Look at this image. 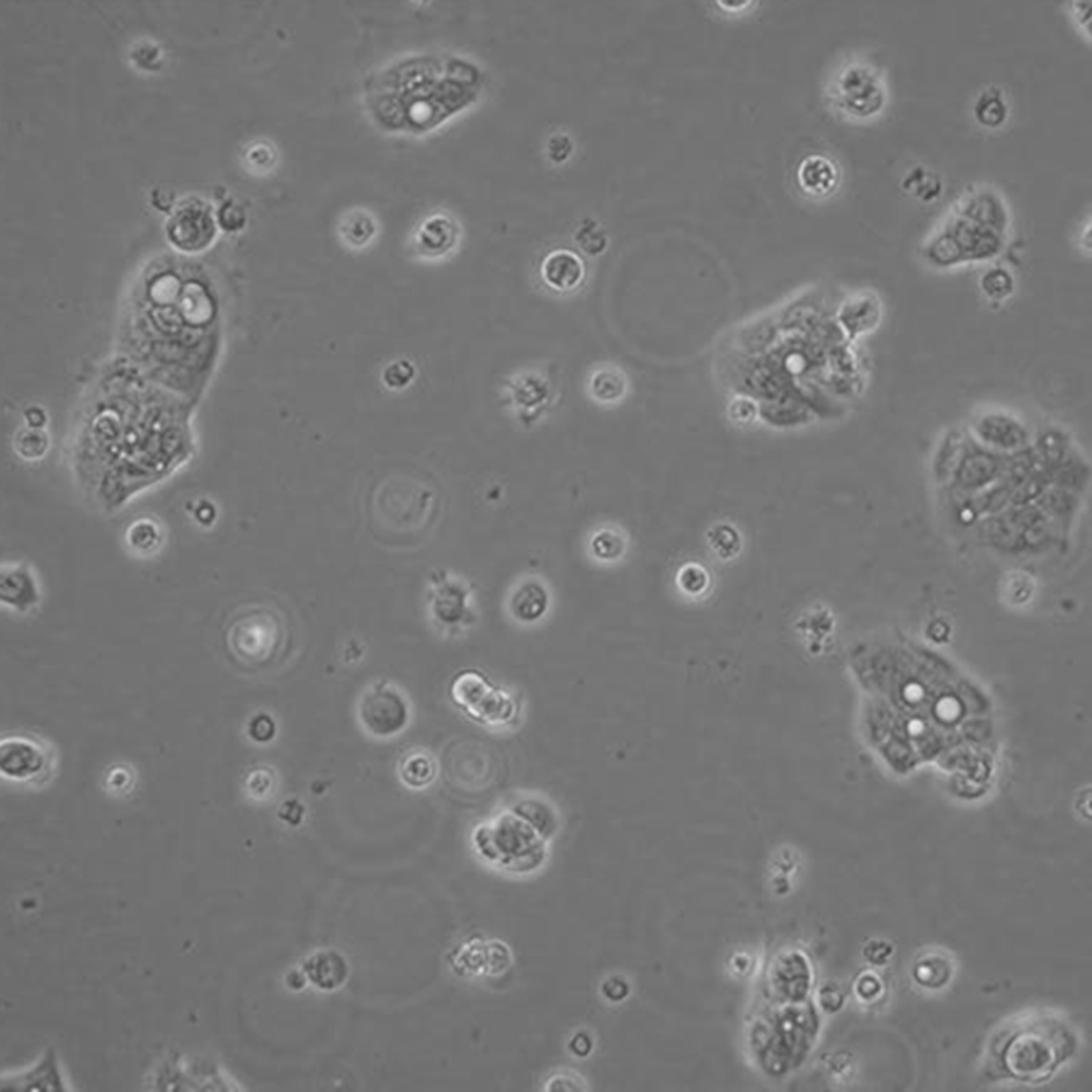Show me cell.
<instances>
[{
  "label": "cell",
  "mask_w": 1092,
  "mask_h": 1092,
  "mask_svg": "<svg viewBox=\"0 0 1092 1092\" xmlns=\"http://www.w3.org/2000/svg\"><path fill=\"white\" fill-rule=\"evenodd\" d=\"M562 818L555 803L533 791L515 794L475 824L474 853L489 866L509 874H527L545 866Z\"/></svg>",
  "instance_id": "6da1fadb"
},
{
  "label": "cell",
  "mask_w": 1092,
  "mask_h": 1092,
  "mask_svg": "<svg viewBox=\"0 0 1092 1092\" xmlns=\"http://www.w3.org/2000/svg\"><path fill=\"white\" fill-rule=\"evenodd\" d=\"M820 91L827 111L849 124L875 120L886 105L881 71L859 56H846L835 63L824 76Z\"/></svg>",
  "instance_id": "7a4b0ae2"
},
{
  "label": "cell",
  "mask_w": 1092,
  "mask_h": 1092,
  "mask_svg": "<svg viewBox=\"0 0 1092 1092\" xmlns=\"http://www.w3.org/2000/svg\"><path fill=\"white\" fill-rule=\"evenodd\" d=\"M227 654L249 672L275 668L287 655L290 634L273 610L253 608L233 618L224 634Z\"/></svg>",
  "instance_id": "3957f363"
},
{
  "label": "cell",
  "mask_w": 1092,
  "mask_h": 1092,
  "mask_svg": "<svg viewBox=\"0 0 1092 1092\" xmlns=\"http://www.w3.org/2000/svg\"><path fill=\"white\" fill-rule=\"evenodd\" d=\"M450 698L476 724L493 732L514 730L523 720L522 698L509 687L497 685L478 669L459 672L451 680Z\"/></svg>",
  "instance_id": "277c9868"
},
{
  "label": "cell",
  "mask_w": 1092,
  "mask_h": 1092,
  "mask_svg": "<svg viewBox=\"0 0 1092 1092\" xmlns=\"http://www.w3.org/2000/svg\"><path fill=\"white\" fill-rule=\"evenodd\" d=\"M60 755L56 746L35 733H7L0 739V776L27 791L47 789L56 779Z\"/></svg>",
  "instance_id": "5b68a950"
},
{
  "label": "cell",
  "mask_w": 1092,
  "mask_h": 1092,
  "mask_svg": "<svg viewBox=\"0 0 1092 1092\" xmlns=\"http://www.w3.org/2000/svg\"><path fill=\"white\" fill-rule=\"evenodd\" d=\"M1069 1047L1071 1041L1064 1030L1054 1025H1032L1010 1041L1004 1060L1017 1079L1039 1082L1054 1072L1069 1054Z\"/></svg>",
  "instance_id": "8992f818"
},
{
  "label": "cell",
  "mask_w": 1092,
  "mask_h": 1092,
  "mask_svg": "<svg viewBox=\"0 0 1092 1092\" xmlns=\"http://www.w3.org/2000/svg\"><path fill=\"white\" fill-rule=\"evenodd\" d=\"M358 719L369 735L388 738L406 729L410 719L409 702L397 688L378 683L366 691L358 702Z\"/></svg>",
  "instance_id": "52a82bcc"
},
{
  "label": "cell",
  "mask_w": 1092,
  "mask_h": 1092,
  "mask_svg": "<svg viewBox=\"0 0 1092 1092\" xmlns=\"http://www.w3.org/2000/svg\"><path fill=\"white\" fill-rule=\"evenodd\" d=\"M166 233L171 243L181 251L201 252L216 238V220L208 204L192 200L176 209L168 220Z\"/></svg>",
  "instance_id": "ba28073f"
},
{
  "label": "cell",
  "mask_w": 1092,
  "mask_h": 1092,
  "mask_svg": "<svg viewBox=\"0 0 1092 1092\" xmlns=\"http://www.w3.org/2000/svg\"><path fill=\"white\" fill-rule=\"evenodd\" d=\"M505 400L518 416L532 419L541 415L553 402L551 380L536 370L526 371L510 377L505 387Z\"/></svg>",
  "instance_id": "9c48e42d"
},
{
  "label": "cell",
  "mask_w": 1092,
  "mask_h": 1092,
  "mask_svg": "<svg viewBox=\"0 0 1092 1092\" xmlns=\"http://www.w3.org/2000/svg\"><path fill=\"white\" fill-rule=\"evenodd\" d=\"M628 374L613 362L593 364L585 374L584 391L593 405L615 409L626 401L630 393Z\"/></svg>",
  "instance_id": "30bf717a"
},
{
  "label": "cell",
  "mask_w": 1092,
  "mask_h": 1092,
  "mask_svg": "<svg viewBox=\"0 0 1092 1092\" xmlns=\"http://www.w3.org/2000/svg\"><path fill=\"white\" fill-rule=\"evenodd\" d=\"M541 282L557 295H569L583 287L587 278V267L576 253L569 249H554L542 259L539 267Z\"/></svg>",
  "instance_id": "8fae6325"
},
{
  "label": "cell",
  "mask_w": 1092,
  "mask_h": 1092,
  "mask_svg": "<svg viewBox=\"0 0 1092 1092\" xmlns=\"http://www.w3.org/2000/svg\"><path fill=\"white\" fill-rule=\"evenodd\" d=\"M795 179L804 196L813 201H826L839 189L841 170L833 158L812 153L797 165Z\"/></svg>",
  "instance_id": "7c38bea8"
},
{
  "label": "cell",
  "mask_w": 1092,
  "mask_h": 1092,
  "mask_svg": "<svg viewBox=\"0 0 1092 1092\" xmlns=\"http://www.w3.org/2000/svg\"><path fill=\"white\" fill-rule=\"evenodd\" d=\"M459 226L450 216L430 217L416 234V245L429 259H442L451 253L459 240Z\"/></svg>",
  "instance_id": "4fadbf2b"
},
{
  "label": "cell",
  "mask_w": 1092,
  "mask_h": 1092,
  "mask_svg": "<svg viewBox=\"0 0 1092 1092\" xmlns=\"http://www.w3.org/2000/svg\"><path fill=\"white\" fill-rule=\"evenodd\" d=\"M0 599L2 603L26 612L39 603L38 584L27 565L10 567L0 575Z\"/></svg>",
  "instance_id": "5bb4252c"
},
{
  "label": "cell",
  "mask_w": 1092,
  "mask_h": 1092,
  "mask_svg": "<svg viewBox=\"0 0 1092 1092\" xmlns=\"http://www.w3.org/2000/svg\"><path fill=\"white\" fill-rule=\"evenodd\" d=\"M549 605V596L546 585L537 579H527L512 590L508 600V610L512 619L520 624L529 625L545 618Z\"/></svg>",
  "instance_id": "9a60e30c"
},
{
  "label": "cell",
  "mask_w": 1092,
  "mask_h": 1092,
  "mask_svg": "<svg viewBox=\"0 0 1092 1092\" xmlns=\"http://www.w3.org/2000/svg\"><path fill=\"white\" fill-rule=\"evenodd\" d=\"M6 1091H64L65 1086L56 1066L55 1055L50 1053L34 1071H28L16 1080L2 1083Z\"/></svg>",
  "instance_id": "2e32d148"
},
{
  "label": "cell",
  "mask_w": 1092,
  "mask_h": 1092,
  "mask_svg": "<svg viewBox=\"0 0 1092 1092\" xmlns=\"http://www.w3.org/2000/svg\"><path fill=\"white\" fill-rule=\"evenodd\" d=\"M437 774L436 760L428 752L413 751L400 761V778L409 788L415 790L428 788L435 781Z\"/></svg>",
  "instance_id": "e0dca14e"
},
{
  "label": "cell",
  "mask_w": 1092,
  "mask_h": 1092,
  "mask_svg": "<svg viewBox=\"0 0 1092 1092\" xmlns=\"http://www.w3.org/2000/svg\"><path fill=\"white\" fill-rule=\"evenodd\" d=\"M627 546L625 532L617 527H601L592 534L589 541L591 556L603 564H614L622 560L626 554Z\"/></svg>",
  "instance_id": "ac0fdd59"
},
{
  "label": "cell",
  "mask_w": 1092,
  "mask_h": 1092,
  "mask_svg": "<svg viewBox=\"0 0 1092 1092\" xmlns=\"http://www.w3.org/2000/svg\"><path fill=\"white\" fill-rule=\"evenodd\" d=\"M982 436L996 444L1020 443L1024 437L1022 425L1014 417L1003 413H989L978 421Z\"/></svg>",
  "instance_id": "d6986e66"
},
{
  "label": "cell",
  "mask_w": 1092,
  "mask_h": 1092,
  "mask_svg": "<svg viewBox=\"0 0 1092 1092\" xmlns=\"http://www.w3.org/2000/svg\"><path fill=\"white\" fill-rule=\"evenodd\" d=\"M951 972V964L947 956L940 952H929L915 963L913 976L923 987L940 988L948 985Z\"/></svg>",
  "instance_id": "ffe728a7"
},
{
  "label": "cell",
  "mask_w": 1092,
  "mask_h": 1092,
  "mask_svg": "<svg viewBox=\"0 0 1092 1092\" xmlns=\"http://www.w3.org/2000/svg\"><path fill=\"white\" fill-rule=\"evenodd\" d=\"M974 114H976V119L982 126L987 128L1002 126L1008 116V107L1002 97V92L991 87V89L982 93L976 107H974Z\"/></svg>",
  "instance_id": "44dd1931"
},
{
  "label": "cell",
  "mask_w": 1092,
  "mask_h": 1092,
  "mask_svg": "<svg viewBox=\"0 0 1092 1092\" xmlns=\"http://www.w3.org/2000/svg\"><path fill=\"white\" fill-rule=\"evenodd\" d=\"M980 287L984 295L994 302H1003L1015 291V278L1009 271L994 267L982 276Z\"/></svg>",
  "instance_id": "7402d4cb"
},
{
  "label": "cell",
  "mask_w": 1092,
  "mask_h": 1092,
  "mask_svg": "<svg viewBox=\"0 0 1092 1092\" xmlns=\"http://www.w3.org/2000/svg\"><path fill=\"white\" fill-rule=\"evenodd\" d=\"M105 790L116 798L133 794L137 784V772L133 765L117 764L108 768L105 776Z\"/></svg>",
  "instance_id": "603a6c76"
},
{
  "label": "cell",
  "mask_w": 1092,
  "mask_h": 1092,
  "mask_svg": "<svg viewBox=\"0 0 1092 1092\" xmlns=\"http://www.w3.org/2000/svg\"><path fill=\"white\" fill-rule=\"evenodd\" d=\"M708 542L714 552L723 560L736 557L742 546L739 533L730 525L720 524L711 527Z\"/></svg>",
  "instance_id": "cb8c5ba5"
},
{
  "label": "cell",
  "mask_w": 1092,
  "mask_h": 1092,
  "mask_svg": "<svg viewBox=\"0 0 1092 1092\" xmlns=\"http://www.w3.org/2000/svg\"><path fill=\"white\" fill-rule=\"evenodd\" d=\"M677 583L680 589L686 595L699 597L708 590L710 576L705 567L699 564L690 563L679 570Z\"/></svg>",
  "instance_id": "d4e9b609"
},
{
  "label": "cell",
  "mask_w": 1092,
  "mask_h": 1092,
  "mask_svg": "<svg viewBox=\"0 0 1092 1092\" xmlns=\"http://www.w3.org/2000/svg\"><path fill=\"white\" fill-rule=\"evenodd\" d=\"M160 539L159 527L150 519L137 520L127 531L128 545L141 552L151 551L159 546Z\"/></svg>",
  "instance_id": "484cf974"
},
{
  "label": "cell",
  "mask_w": 1092,
  "mask_h": 1092,
  "mask_svg": "<svg viewBox=\"0 0 1092 1092\" xmlns=\"http://www.w3.org/2000/svg\"><path fill=\"white\" fill-rule=\"evenodd\" d=\"M16 450L21 457L29 460L44 456L48 447V437L41 429L22 430L16 437Z\"/></svg>",
  "instance_id": "4316f807"
},
{
  "label": "cell",
  "mask_w": 1092,
  "mask_h": 1092,
  "mask_svg": "<svg viewBox=\"0 0 1092 1092\" xmlns=\"http://www.w3.org/2000/svg\"><path fill=\"white\" fill-rule=\"evenodd\" d=\"M374 232H375V225H374L372 218L364 212H354V215H350L342 227L344 237L354 245H362L365 241H369Z\"/></svg>",
  "instance_id": "83f0119b"
},
{
  "label": "cell",
  "mask_w": 1092,
  "mask_h": 1092,
  "mask_svg": "<svg viewBox=\"0 0 1092 1092\" xmlns=\"http://www.w3.org/2000/svg\"><path fill=\"white\" fill-rule=\"evenodd\" d=\"M278 153L276 146L268 142H259L247 151V161L255 171L268 173L276 166Z\"/></svg>",
  "instance_id": "f1b7e54d"
},
{
  "label": "cell",
  "mask_w": 1092,
  "mask_h": 1092,
  "mask_svg": "<svg viewBox=\"0 0 1092 1092\" xmlns=\"http://www.w3.org/2000/svg\"><path fill=\"white\" fill-rule=\"evenodd\" d=\"M219 224L227 232H237L245 224V212L238 204L226 203L219 212Z\"/></svg>",
  "instance_id": "f546056e"
},
{
  "label": "cell",
  "mask_w": 1092,
  "mask_h": 1092,
  "mask_svg": "<svg viewBox=\"0 0 1092 1092\" xmlns=\"http://www.w3.org/2000/svg\"><path fill=\"white\" fill-rule=\"evenodd\" d=\"M249 732L256 741L266 742L274 738L276 725L268 716L261 715L255 718L251 727H249Z\"/></svg>",
  "instance_id": "4dcf8cb0"
},
{
  "label": "cell",
  "mask_w": 1092,
  "mask_h": 1092,
  "mask_svg": "<svg viewBox=\"0 0 1092 1092\" xmlns=\"http://www.w3.org/2000/svg\"><path fill=\"white\" fill-rule=\"evenodd\" d=\"M892 954V947L884 941L871 942L866 948V956L871 963L884 965Z\"/></svg>",
  "instance_id": "1f68e13d"
},
{
  "label": "cell",
  "mask_w": 1092,
  "mask_h": 1092,
  "mask_svg": "<svg viewBox=\"0 0 1092 1092\" xmlns=\"http://www.w3.org/2000/svg\"><path fill=\"white\" fill-rule=\"evenodd\" d=\"M413 376V370L409 364H394L386 373V382L393 387L406 385Z\"/></svg>",
  "instance_id": "d6a6232c"
},
{
  "label": "cell",
  "mask_w": 1092,
  "mask_h": 1092,
  "mask_svg": "<svg viewBox=\"0 0 1092 1092\" xmlns=\"http://www.w3.org/2000/svg\"><path fill=\"white\" fill-rule=\"evenodd\" d=\"M1074 14L1076 20L1080 25L1084 28L1087 32L1091 31V2H1076L1074 3Z\"/></svg>",
  "instance_id": "836d02e7"
},
{
  "label": "cell",
  "mask_w": 1092,
  "mask_h": 1092,
  "mask_svg": "<svg viewBox=\"0 0 1092 1092\" xmlns=\"http://www.w3.org/2000/svg\"><path fill=\"white\" fill-rule=\"evenodd\" d=\"M859 993L866 999H872L881 991V984L873 976L864 977L860 982Z\"/></svg>",
  "instance_id": "e575fe53"
},
{
  "label": "cell",
  "mask_w": 1092,
  "mask_h": 1092,
  "mask_svg": "<svg viewBox=\"0 0 1092 1092\" xmlns=\"http://www.w3.org/2000/svg\"><path fill=\"white\" fill-rule=\"evenodd\" d=\"M25 417L29 428L31 429H42L44 424L47 423L46 413L38 407L29 408L25 413Z\"/></svg>",
  "instance_id": "d590c367"
}]
</instances>
